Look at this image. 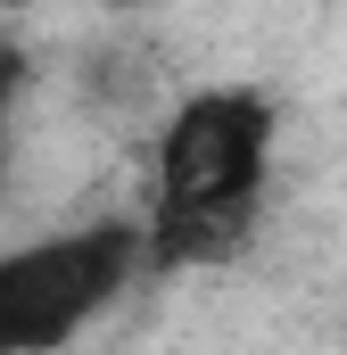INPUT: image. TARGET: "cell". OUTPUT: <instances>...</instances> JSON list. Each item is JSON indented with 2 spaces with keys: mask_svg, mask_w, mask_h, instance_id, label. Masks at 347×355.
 Listing matches in <instances>:
<instances>
[{
  "mask_svg": "<svg viewBox=\"0 0 347 355\" xmlns=\"http://www.w3.org/2000/svg\"><path fill=\"white\" fill-rule=\"evenodd\" d=\"M273 157V107L257 91H190L158 141V207L149 257L158 265H215L248 240Z\"/></svg>",
  "mask_w": 347,
  "mask_h": 355,
  "instance_id": "cell-1",
  "label": "cell"
},
{
  "mask_svg": "<svg viewBox=\"0 0 347 355\" xmlns=\"http://www.w3.org/2000/svg\"><path fill=\"white\" fill-rule=\"evenodd\" d=\"M149 248V232L133 223H91L33 240L17 257H0V355H50L83 331L91 314L124 289L133 257Z\"/></svg>",
  "mask_w": 347,
  "mask_h": 355,
  "instance_id": "cell-2",
  "label": "cell"
},
{
  "mask_svg": "<svg viewBox=\"0 0 347 355\" xmlns=\"http://www.w3.org/2000/svg\"><path fill=\"white\" fill-rule=\"evenodd\" d=\"M8 91H17V58L0 50V107H8Z\"/></svg>",
  "mask_w": 347,
  "mask_h": 355,
  "instance_id": "cell-3",
  "label": "cell"
}]
</instances>
